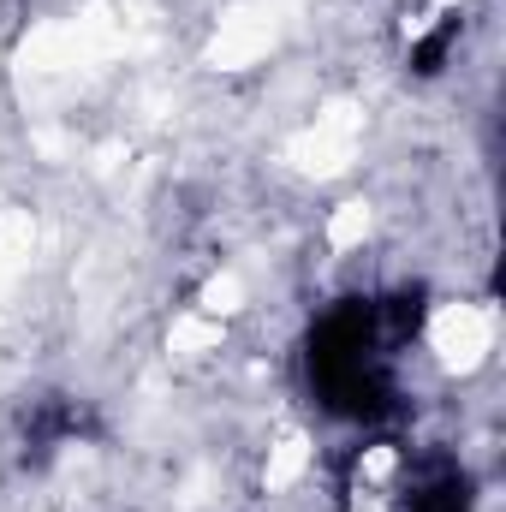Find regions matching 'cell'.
Wrapping results in <instances>:
<instances>
[{
  "label": "cell",
  "instance_id": "1",
  "mask_svg": "<svg viewBox=\"0 0 506 512\" xmlns=\"http://www.w3.org/2000/svg\"><path fill=\"white\" fill-rule=\"evenodd\" d=\"M405 507H411V512H465V507H471V483H465L459 471H447V465H441V471H429V477L411 489V501H405Z\"/></svg>",
  "mask_w": 506,
  "mask_h": 512
}]
</instances>
